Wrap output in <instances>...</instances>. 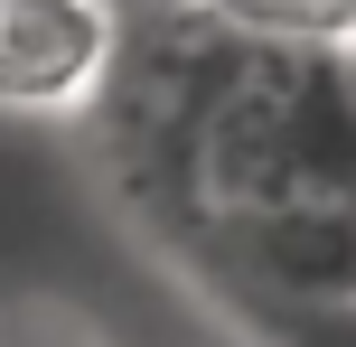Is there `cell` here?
Listing matches in <instances>:
<instances>
[{"label": "cell", "mask_w": 356, "mask_h": 347, "mask_svg": "<svg viewBox=\"0 0 356 347\" xmlns=\"http://www.w3.org/2000/svg\"><path fill=\"white\" fill-rule=\"evenodd\" d=\"M291 197H356V66L347 38H244L234 75L188 131V216H263Z\"/></svg>", "instance_id": "obj_1"}, {"label": "cell", "mask_w": 356, "mask_h": 347, "mask_svg": "<svg viewBox=\"0 0 356 347\" xmlns=\"http://www.w3.org/2000/svg\"><path fill=\"white\" fill-rule=\"evenodd\" d=\"M207 244L234 263V282L300 319H347L356 310V197H291L263 216L207 225Z\"/></svg>", "instance_id": "obj_3"}, {"label": "cell", "mask_w": 356, "mask_h": 347, "mask_svg": "<svg viewBox=\"0 0 356 347\" xmlns=\"http://www.w3.org/2000/svg\"><path fill=\"white\" fill-rule=\"evenodd\" d=\"M131 47V0H0V113L85 122Z\"/></svg>", "instance_id": "obj_2"}, {"label": "cell", "mask_w": 356, "mask_h": 347, "mask_svg": "<svg viewBox=\"0 0 356 347\" xmlns=\"http://www.w3.org/2000/svg\"><path fill=\"white\" fill-rule=\"evenodd\" d=\"M0 347H104V329L56 291H19L0 300Z\"/></svg>", "instance_id": "obj_4"}, {"label": "cell", "mask_w": 356, "mask_h": 347, "mask_svg": "<svg viewBox=\"0 0 356 347\" xmlns=\"http://www.w3.org/2000/svg\"><path fill=\"white\" fill-rule=\"evenodd\" d=\"M338 38H347V66H356V19H347V29H338Z\"/></svg>", "instance_id": "obj_5"}]
</instances>
